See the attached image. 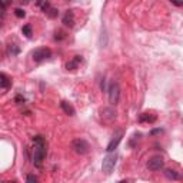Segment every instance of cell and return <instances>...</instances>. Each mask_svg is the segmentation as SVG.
I'll return each instance as SVG.
<instances>
[{"label": "cell", "instance_id": "30bf717a", "mask_svg": "<svg viewBox=\"0 0 183 183\" xmlns=\"http://www.w3.org/2000/svg\"><path fill=\"white\" fill-rule=\"evenodd\" d=\"M80 63H82V56H75V59H72L70 62L66 63V69L67 70H76Z\"/></svg>", "mask_w": 183, "mask_h": 183}, {"label": "cell", "instance_id": "9a60e30c", "mask_svg": "<svg viewBox=\"0 0 183 183\" xmlns=\"http://www.w3.org/2000/svg\"><path fill=\"white\" fill-rule=\"evenodd\" d=\"M21 33L25 34L26 37L30 39V37H32V34H33V33H32V26H30V25H25L23 27H21Z\"/></svg>", "mask_w": 183, "mask_h": 183}, {"label": "cell", "instance_id": "7a4b0ae2", "mask_svg": "<svg viewBox=\"0 0 183 183\" xmlns=\"http://www.w3.org/2000/svg\"><path fill=\"white\" fill-rule=\"evenodd\" d=\"M116 160H117V154L116 153L113 154L112 152H110V153L103 159V162H102V170H103L106 175H110L112 170L115 169V166H116Z\"/></svg>", "mask_w": 183, "mask_h": 183}, {"label": "cell", "instance_id": "7c38bea8", "mask_svg": "<svg viewBox=\"0 0 183 183\" xmlns=\"http://www.w3.org/2000/svg\"><path fill=\"white\" fill-rule=\"evenodd\" d=\"M120 140H122V133H119L115 139H112V142L107 145V149H106L107 150V153H110V152H113V150L116 149L117 146H119V143H120Z\"/></svg>", "mask_w": 183, "mask_h": 183}, {"label": "cell", "instance_id": "9c48e42d", "mask_svg": "<svg viewBox=\"0 0 183 183\" xmlns=\"http://www.w3.org/2000/svg\"><path fill=\"white\" fill-rule=\"evenodd\" d=\"M60 107L63 109V112L66 113V115H69V116H75L76 110H75V107H73V106L69 103V102H66V100H62V102H60Z\"/></svg>", "mask_w": 183, "mask_h": 183}, {"label": "cell", "instance_id": "603a6c76", "mask_svg": "<svg viewBox=\"0 0 183 183\" xmlns=\"http://www.w3.org/2000/svg\"><path fill=\"white\" fill-rule=\"evenodd\" d=\"M6 6H7V3H4L3 0H0V9L3 10V9H6Z\"/></svg>", "mask_w": 183, "mask_h": 183}, {"label": "cell", "instance_id": "6da1fadb", "mask_svg": "<svg viewBox=\"0 0 183 183\" xmlns=\"http://www.w3.org/2000/svg\"><path fill=\"white\" fill-rule=\"evenodd\" d=\"M46 143L42 136H34L33 137V163L34 166L40 167L43 160L46 158Z\"/></svg>", "mask_w": 183, "mask_h": 183}, {"label": "cell", "instance_id": "cb8c5ba5", "mask_svg": "<svg viewBox=\"0 0 183 183\" xmlns=\"http://www.w3.org/2000/svg\"><path fill=\"white\" fill-rule=\"evenodd\" d=\"M160 132H162V129H156V130H153L150 134H156V133H160Z\"/></svg>", "mask_w": 183, "mask_h": 183}, {"label": "cell", "instance_id": "2e32d148", "mask_svg": "<svg viewBox=\"0 0 183 183\" xmlns=\"http://www.w3.org/2000/svg\"><path fill=\"white\" fill-rule=\"evenodd\" d=\"M19 52H20V49H19L16 45H9V47H7V53L9 54L16 56V54H19Z\"/></svg>", "mask_w": 183, "mask_h": 183}, {"label": "cell", "instance_id": "277c9868", "mask_svg": "<svg viewBox=\"0 0 183 183\" xmlns=\"http://www.w3.org/2000/svg\"><path fill=\"white\" fill-rule=\"evenodd\" d=\"M72 147H73V150H75L76 153H79V154H86L89 152V149H90L89 143L84 139H76V140H73L72 142Z\"/></svg>", "mask_w": 183, "mask_h": 183}, {"label": "cell", "instance_id": "ba28073f", "mask_svg": "<svg viewBox=\"0 0 183 183\" xmlns=\"http://www.w3.org/2000/svg\"><path fill=\"white\" fill-rule=\"evenodd\" d=\"M63 23L67 27H73L75 26V13H73V10L66 12V14L63 16Z\"/></svg>", "mask_w": 183, "mask_h": 183}, {"label": "cell", "instance_id": "52a82bcc", "mask_svg": "<svg viewBox=\"0 0 183 183\" xmlns=\"http://www.w3.org/2000/svg\"><path fill=\"white\" fill-rule=\"evenodd\" d=\"M102 119H103L106 123H110L116 119V112H113L112 109H103L102 110Z\"/></svg>", "mask_w": 183, "mask_h": 183}, {"label": "cell", "instance_id": "5b68a950", "mask_svg": "<svg viewBox=\"0 0 183 183\" xmlns=\"http://www.w3.org/2000/svg\"><path fill=\"white\" fill-rule=\"evenodd\" d=\"M50 56H52V50L47 49V47H40V49H36L33 52V60L37 63L49 59Z\"/></svg>", "mask_w": 183, "mask_h": 183}, {"label": "cell", "instance_id": "d6986e66", "mask_svg": "<svg viewBox=\"0 0 183 183\" xmlns=\"http://www.w3.org/2000/svg\"><path fill=\"white\" fill-rule=\"evenodd\" d=\"M14 14H16L19 19H23V17L26 16V13H25V10H23V9H16V10H14Z\"/></svg>", "mask_w": 183, "mask_h": 183}, {"label": "cell", "instance_id": "ffe728a7", "mask_svg": "<svg viewBox=\"0 0 183 183\" xmlns=\"http://www.w3.org/2000/svg\"><path fill=\"white\" fill-rule=\"evenodd\" d=\"M26 180H27V182H37V177L33 176V175H29L27 177H26Z\"/></svg>", "mask_w": 183, "mask_h": 183}, {"label": "cell", "instance_id": "4fadbf2b", "mask_svg": "<svg viewBox=\"0 0 183 183\" xmlns=\"http://www.w3.org/2000/svg\"><path fill=\"white\" fill-rule=\"evenodd\" d=\"M12 84V80L9 76H6L4 73H0V88L2 89H9Z\"/></svg>", "mask_w": 183, "mask_h": 183}, {"label": "cell", "instance_id": "7402d4cb", "mask_svg": "<svg viewBox=\"0 0 183 183\" xmlns=\"http://www.w3.org/2000/svg\"><path fill=\"white\" fill-rule=\"evenodd\" d=\"M170 2H172V3H175L176 6H179V7L183 4V2H180V0H170Z\"/></svg>", "mask_w": 183, "mask_h": 183}, {"label": "cell", "instance_id": "8992f818", "mask_svg": "<svg viewBox=\"0 0 183 183\" xmlns=\"http://www.w3.org/2000/svg\"><path fill=\"white\" fill-rule=\"evenodd\" d=\"M163 165H165V160H163L160 156H154V158H152L149 162H147V167H149V170H152V172L160 170L163 167Z\"/></svg>", "mask_w": 183, "mask_h": 183}, {"label": "cell", "instance_id": "e0dca14e", "mask_svg": "<svg viewBox=\"0 0 183 183\" xmlns=\"http://www.w3.org/2000/svg\"><path fill=\"white\" fill-rule=\"evenodd\" d=\"M46 14H47V17H50V19H54V17H57V14H59V10H57V9L50 7L49 10L46 12Z\"/></svg>", "mask_w": 183, "mask_h": 183}, {"label": "cell", "instance_id": "44dd1931", "mask_svg": "<svg viewBox=\"0 0 183 183\" xmlns=\"http://www.w3.org/2000/svg\"><path fill=\"white\" fill-rule=\"evenodd\" d=\"M16 102H19V103H25V97H23V96H17Z\"/></svg>", "mask_w": 183, "mask_h": 183}, {"label": "cell", "instance_id": "3957f363", "mask_svg": "<svg viewBox=\"0 0 183 183\" xmlns=\"http://www.w3.org/2000/svg\"><path fill=\"white\" fill-rule=\"evenodd\" d=\"M119 99H120V86L117 82H112L109 86V102L110 104L116 106L119 103Z\"/></svg>", "mask_w": 183, "mask_h": 183}, {"label": "cell", "instance_id": "8fae6325", "mask_svg": "<svg viewBox=\"0 0 183 183\" xmlns=\"http://www.w3.org/2000/svg\"><path fill=\"white\" fill-rule=\"evenodd\" d=\"M139 122L140 123H154L156 122V116L150 115V113H142L139 116Z\"/></svg>", "mask_w": 183, "mask_h": 183}, {"label": "cell", "instance_id": "5bb4252c", "mask_svg": "<svg viewBox=\"0 0 183 183\" xmlns=\"http://www.w3.org/2000/svg\"><path fill=\"white\" fill-rule=\"evenodd\" d=\"M165 176H166L167 179H172V180L180 179V175L176 170H173V169H166V170H165Z\"/></svg>", "mask_w": 183, "mask_h": 183}, {"label": "cell", "instance_id": "ac0fdd59", "mask_svg": "<svg viewBox=\"0 0 183 183\" xmlns=\"http://www.w3.org/2000/svg\"><path fill=\"white\" fill-rule=\"evenodd\" d=\"M66 37V33L63 32V30H56V33H54V39L56 40H62V39Z\"/></svg>", "mask_w": 183, "mask_h": 183}]
</instances>
